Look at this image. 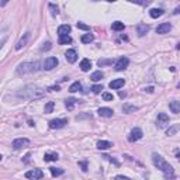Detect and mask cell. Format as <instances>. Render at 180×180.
<instances>
[{
    "label": "cell",
    "mask_w": 180,
    "mask_h": 180,
    "mask_svg": "<svg viewBox=\"0 0 180 180\" xmlns=\"http://www.w3.org/2000/svg\"><path fill=\"white\" fill-rule=\"evenodd\" d=\"M125 84V80L124 79H114L112 82H110V89H112V90H118V89H121V87Z\"/></svg>",
    "instance_id": "obj_15"
},
{
    "label": "cell",
    "mask_w": 180,
    "mask_h": 180,
    "mask_svg": "<svg viewBox=\"0 0 180 180\" xmlns=\"http://www.w3.org/2000/svg\"><path fill=\"white\" fill-rule=\"evenodd\" d=\"M177 87H179V89H180V83H179V86H177Z\"/></svg>",
    "instance_id": "obj_50"
},
{
    "label": "cell",
    "mask_w": 180,
    "mask_h": 180,
    "mask_svg": "<svg viewBox=\"0 0 180 180\" xmlns=\"http://www.w3.org/2000/svg\"><path fill=\"white\" fill-rule=\"evenodd\" d=\"M101 97H103V100H106V101H112V100H114V96H112L111 93H108V92H104L103 94H101Z\"/></svg>",
    "instance_id": "obj_34"
},
{
    "label": "cell",
    "mask_w": 180,
    "mask_h": 180,
    "mask_svg": "<svg viewBox=\"0 0 180 180\" xmlns=\"http://www.w3.org/2000/svg\"><path fill=\"white\" fill-rule=\"evenodd\" d=\"M90 90H92L93 93H96V94H97V93H100L101 90H103V86H101V84H94V86L90 87Z\"/></svg>",
    "instance_id": "obj_36"
},
{
    "label": "cell",
    "mask_w": 180,
    "mask_h": 180,
    "mask_svg": "<svg viewBox=\"0 0 180 180\" xmlns=\"http://www.w3.org/2000/svg\"><path fill=\"white\" fill-rule=\"evenodd\" d=\"M114 180H129V179H128V177H125V176H122V174H118V176H115Z\"/></svg>",
    "instance_id": "obj_42"
},
{
    "label": "cell",
    "mask_w": 180,
    "mask_h": 180,
    "mask_svg": "<svg viewBox=\"0 0 180 180\" xmlns=\"http://www.w3.org/2000/svg\"><path fill=\"white\" fill-rule=\"evenodd\" d=\"M174 155H176V159H177V160H180V149H176Z\"/></svg>",
    "instance_id": "obj_43"
},
{
    "label": "cell",
    "mask_w": 180,
    "mask_h": 180,
    "mask_svg": "<svg viewBox=\"0 0 180 180\" xmlns=\"http://www.w3.org/2000/svg\"><path fill=\"white\" fill-rule=\"evenodd\" d=\"M76 27L79 28V30H83V31H90V27L87 24H84V22H82V21H79L78 24H76Z\"/></svg>",
    "instance_id": "obj_35"
},
{
    "label": "cell",
    "mask_w": 180,
    "mask_h": 180,
    "mask_svg": "<svg viewBox=\"0 0 180 180\" xmlns=\"http://www.w3.org/2000/svg\"><path fill=\"white\" fill-rule=\"evenodd\" d=\"M148 31H149V25L148 24H142V22H141V24L137 25V34L139 37H143L145 34H148Z\"/></svg>",
    "instance_id": "obj_18"
},
{
    "label": "cell",
    "mask_w": 180,
    "mask_h": 180,
    "mask_svg": "<svg viewBox=\"0 0 180 180\" xmlns=\"http://www.w3.org/2000/svg\"><path fill=\"white\" fill-rule=\"evenodd\" d=\"M169 108H170L172 112L179 114V112H180V101H177V100L170 101V103H169Z\"/></svg>",
    "instance_id": "obj_21"
},
{
    "label": "cell",
    "mask_w": 180,
    "mask_h": 180,
    "mask_svg": "<svg viewBox=\"0 0 180 180\" xmlns=\"http://www.w3.org/2000/svg\"><path fill=\"white\" fill-rule=\"evenodd\" d=\"M70 25L69 24H62V25H59L58 27V35L59 37H63V35H68V34L70 32Z\"/></svg>",
    "instance_id": "obj_16"
},
{
    "label": "cell",
    "mask_w": 180,
    "mask_h": 180,
    "mask_svg": "<svg viewBox=\"0 0 180 180\" xmlns=\"http://www.w3.org/2000/svg\"><path fill=\"white\" fill-rule=\"evenodd\" d=\"M79 166L82 168L83 172H87V162H79Z\"/></svg>",
    "instance_id": "obj_39"
},
{
    "label": "cell",
    "mask_w": 180,
    "mask_h": 180,
    "mask_svg": "<svg viewBox=\"0 0 180 180\" xmlns=\"http://www.w3.org/2000/svg\"><path fill=\"white\" fill-rule=\"evenodd\" d=\"M125 96H127V93H125V92H120V97H121V98H124Z\"/></svg>",
    "instance_id": "obj_47"
},
{
    "label": "cell",
    "mask_w": 180,
    "mask_h": 180,
    "mask_svg": "<svg viewBox=\"0 0 180 180\" xmlns=\"http://www.w3.org/2000/svg\"><path fill=\"white\" fill-rule=\"evenodd\" d=\"M96 146H97V149H100V151H106V149L111 148L112 142H110V141H98V142L96 143Z\"/></svg>",
    "instance_id": "obj_20"
},
{
    "label": "cell",
    "mask_w": 180,
    "mask_h": 180,
    "mask_svg": "<svg viewBox=\"0 0 180 180\" xmlns=\"http://www.w3.org/2000/svg\"><path fill=\"white\" fill-rule=\"evenodd\" d=\"M49 172L53 177H58V176H61V174L65 173V170L62 168H49Z\"/></svg>",
    "instance_id": "obj_28"
},
{
    "label": "cell",
    "mask_w": 180,
    "mask_h": 180,
    "mask_svg": "<svg viewBox=\"0 0 180 180\" xmlns=\"http://www.w3.org/2000/svg\"><path fill=\"white\" fill-rule=\"evenodd\" d=\"M152 162H153V165L163 173V176H165L166 180L174 179V170H173V168H172V165H169L159 153H156V152L152 153Z\"/></svg>",
    "instance_id": "obj_2"
},
{
    "label": "cell",
    "mask_w": 180,
    "mask_h": 180,
    "mask_svg": "<svg viewBox=\"0 0 180 180\" xmlns=\"http://www.w3.org/2000/svg\"><path fill=\"white\" fill-rule=\"evenodd\" d=\"M28 145H30V139H28V138H17V139H14L13 142H11V148L16 149V151L25 148V146H28Z\"/></svg>",
    "instance_id": "obj_5"
},
{
    "label": "cell",
    "mask_w": 180,
    "mask_h": 180,
    "mask_svg": "<svg viewBox=\"0 0 180 180\" xmlns=\"http://www.w3.org/2000/svg\"><path fill=\"white\" fill-rule=\"evenodd\" d=\"M138 110L137 106H131V104H124L122 106V111L125 114H131V112H135Z\"/></svg>",
    "instance_id": "obj_24"
},
{
    "label": "cell",
    "mask_w": 180,
    "mask_h": 180,
    "mask_svg": "<svg viewBox=\"0 0 180 180\" xmlns=\"http://www.w3.org/2000/svg\"><path fill=\"white\" fill-rule=\"evenodd\" d=\"M53 107H55V103H53V101H48V103L45 104V108H44L45 114H49V112H52L53 111Z\"/></svg>",
    "instance_id": "obj_32"
},
{
    "label": "cell",
    "mask_w": 180,
    "mask_h": 180,
    "mask_svg": "<svg viewBox=\"0 0 180 180\" xmlns=\"http://www.w3.org/2000/svg\"><path fill=\"white\" fill-rule=\"evenodd\" d=\"M90 68H92V62H90V59H87V58L82 59V62H80V69L83 70V72H89Z\"/></svg>",
    "instance_id": "obj_22"
},
{
    "label": "cell",
    "mask_w": 180,
    "mask_h": 180,
    "mask_svg": "<svg viewBox=\"0 0 180 180\" xmlns=\"http://www.w3.org/2000/svg\"><path fill=\"white\" fill-rule=\"evenodd\" d=\"M97 112L100 117H106V118L112 117V114H114V111H112L110 107H100V108L97 110Z\"/></svg>",
    "instance_id": "obj_14"
},
{
    "label": "cell",
    "mask_w": 180,
    "mask_h": 180,
    "mask_svg": "<svg viewBox=\"0 0 180 180\" xmlns=\"http://www.w3.org/2000/svg\"><path fill=\"white\" fill-rule=\"evenodd\" d=\"M176 48H177V49H180V42H179V44L176 45Z\"/></svg>",
    "instance_id": "obj_49"
},
{
    "label": "cell",
    "mask_w": 180,
    "mask_h": 180,
    "mask_svg": "<svg viewBox=\"0 0 180 180\" xmlns=\"http://www.w3.org/2000/svg\"><path fill=\"white\" fill-rule=\"evenodd\" d=\"M97 65H98L100 68L107 66V65H112V59H98V61H97Z\"/></svg>",
    "instance_id": "obj_33"
},
{
    "label": "cell",
    "mask_w": 180,
    "mask_h": 180,
    "mask_svg": "<svg viewBox=\"0 0 180 180\" xmlns=\"http://www.w3.org/2000/svg\"><path fill=\"white\" fill-rule=\"evenodd\" d=\"M48 90H49V92H58V90H61V87L59 86H51V87H48Z\"/></svg>",
    "instance_id": "obj_41"
},
{
    "label": "cell",
    "mask_w": 180,
    "mask_h": 180,
    "mask_svg": "<svg viewBox=\"0 0 180 180\" xmlns=\"http://www.w3.org/2000/svg\"><path fill=\"white\" fill-rule=\"evenodd\" d=\"M28 38H30V32H25L24 35L21 37V38L18 39V42L16 44V49L17 51H20V49H22V48L27 45V42H28Z\"/></svg>",
    "instance_id": "obj_12"
},
{
    "label": "cell",
    "mask_w": 180,
    "mask_h": 180,
    "mask_svg": "<svg viewBox=\"0 0 180 180\" xmlns=\"http://www.w3.org/2000/svg\"><path fill=\"white\" fill-rule=\"evenodd\" d=\"M56 65H58V58H55V56H48L44 61V68H42V69L52 70L53 68H56Z\"/></svg>",
    "instance_id": "obj_8"
},
{
    "label": "cell",
    "mask_w": 180,
    "mask_h": 180,
    "mask_svg": "<svg viewBox=\"0 0 180 180\" xmlns=\"http://www.w3.org/2000/svg\"><path fill=\"white\" fill-rule=\"evenodd\" d=\"M65 58H66V61L69 62V63H75V62L78 61V52H76L75 49H68L66 52H65Z\"/></svg>",
    "instance_id": "obj_11"
},
{
    "label": "cell",
    "mask_w": 180,
    "mask_h": 180,
    "mask_svg": "<svg viewBox=\"0 0 180 180\" xmlns=\"http://www.w3.org/2000/svg\"><path fill=\"white\" fill-rule=\"evenodd\" d=\"M28 125H30V127H34V125H35V122H34V121H31V120H28Z\"/></svg>",
    "instance_id": "obj_48"
},
{
    "label": "cell",
    "mask_w": 180,
    "mask_h": 180,
    "mask_svg": "<svg viewBox=\"0 0 180 180\" xmlns=\"http://www.w3.org/2000/svg\"><path fill=\"white\" fill-rule=\"evenodd\" d=\"M145 92H148V93H153V87H146Z\"/></svg>",
    "instance_id": "obj_45"
},
{
    "label": "cell",
    "mask_w": 180,
    "mask_h": 180,
    "mask_svg": "<svg viewBox=\"0 0 180 180\" xmlns=\"http://www.w3.org/2000/svg\"><path fill=\"white\" fill-rule=\"evenodd\" d=\"M66 124H68L66 118H55V120L49 121V128L51 129H59V128H63Z\"/></svg>",
    "instance_id": "obj_7"
},
{
    "label": "cell",
    "mask_w": 180,
    "mask_h": 180,
    "mask_svg": "<svg viewBox=\"0 0 180 180\" xmlns=\"http://www.w3.org/2000/svg\"><path fill=\"white\" fill-rule=\"evenodd\" d=\"M39 70V62H22L17 66V75H27V73H34Z\"/></svg>",
    "instance_id": "obj_3"
},
{
    "label": "cell",
    "mask_w": 180,
    "mask_h": 180,
    "mask_svg": "<svg viewBox=\"0 0 180 180\" xmlns=\"http://www.w3.org/2000/svg\"><path fill=\"white\" fill-rule=\"evenodd\" d=\"M172 30V24L170 22H162L156 27V32L158 34H168Z\"/></svg>",
    "instance_id": "obj_13"
},
{
    "label": "cell",
    "mask_w": 180,
    "mask_h": 180,
    "mask_svg": "<svg viewBox=\"0 0 180 180\" xmlns=\"http://www.w3.org/2000/svg\"><path fill=\"white\" fill-rule=\"evenodd\" d=\"M30 156H31V153H27L24 156V163H28V160H30Z\"/></svg>",
    "instance_id": "obj_44"
},
{
    "label": "cell",
    "mask_w": 180,
    "mask_h": 180,
    "mask_svg": "<svg viewBox=\"0 0 180 180\" xmlns=\"http://www.w3.org/2000/svg\"><path fill=\"white\" fill-rule=\"evenodd\" d=\"M44 177V173H42L41 169H32V170H28L25 173V179L28 180H39Z\"/></svg>",
    "instance_id": "obj_6"
},
{
    "label": "cell",
    "mask_w": 180,
    "mask_h": 180,
    "mask_svg": "<svg viewBox=\"0 0 180 180\" xmlns=\"http://www.w3.org/2000/svg\"><path fill=\"white\" fill-rule=\"evenodd\" d=\"M103 78H104V73L101 72V70H97V72H93V73H92V76H90V79H92L93 82H98V80H101Z\"/></svg>",
    "instance_id": "obj_27"
},
{
    "label": "cell",
    "mask_w": 180,
    "mask_h": 180,
    "mask_svg": "<svg viewBox=\"0 0 180 180\" xmlns=\"http://www.w3.org/2000/svg\"><path fill=\"white\" fill-rule=\"evenodd\" d=\"M179 13H180V6L174 8V11H173V14H179Z\"/></svg>",
    "instance_id": "obj_46"
},
{
    "label": "cell",
    "mask_w": 180,
    "mask_h": 180,
    "mask_svg": "<svg viewBox=\"0 0 180 180\" xmlns=\"http://www.w3.org/2000/svg\"><path fill=\"white\" fill-rule=\"evenodd\" d=\"M179 129H180V124H173V125H170L168 129H166V135H168V137H172V135H174Z\"/></svg>",
    "instance_id": "obj_23"
},
{
    "label": "cell",
    "mask_w": 180,
    "mask_h": 180,
    "mask_svg": "<svg viewBox=\"0 0 180 180\" xmlns=\"http://www.w3.org/2000/svg\"><path fill=\"white\" fill-rule=\"evenodd\" d=\"M45 96V90L35 84H27L22 89L17 92V97L24 98V100H34V98H41Z\"/></svg>",
    "instance_id": "obj_1"
},
{
    "label": "cell",
    "mask_w": 180,
    "mask_h": 180,
    "mask_svg": "<svg viewBox=\"0 0 180 180\" xmlns=\"http://www.w3.org/2000/svg\"><path fill=\"white\" fill-rule=\"evenodd\" d=\"M58 42H59V45H66V44H70V42H72V38H70L69 35H63V37H59Z\"/></svg>",
    "instance_id": "obj_31"
},
{
    "label": "cell",
    "mask_w": 180,
    "mask_h": 180,
    "mask_svg": "<svg viewBox=\"0 0 180 180\" xmlns=\"http://www.w3.org/2000/svg\"><path fill=\"white\" fill-rule=\"evenodd\" d=\"M80 90H82V83H80V82H75V83H72V84H70V87H69L70 93H76V92H80Z\"/></svg>",
    "instance_id": "obj_29"
},
{
    "label": "cell",
    "mask_w": 180,
    "mask_h": 180,
    "mask_svg": "<svg viewBox=\"0 0 180 180\" xmlns=\"http://www.w3.org/2000/svg\"><path fill=\"white\" fill-rule=\"evenodd\" d=\"M169 121H170V118H169V115L166 114V112H159L158 118H156V125L159 127V128H163L165 125L169 124Z\"/></svg>",
    "instance_id": "obj_9"
},
{
    "label": "cell",
    "mask_w": 180,
    "mask_h": 180,
    "mask_svg": "<svg viewBox=\"0 0 180 180\" xmlns=\"http://www.w3.org/2000/svg\"><path fill=\"white\" fill-rule=\"evenodd\" d=\"M163 14H165L163 8H151V10H149V16H151L152 18H159Z\"/></svg>",
    "instance_id": "obj_19"
},
{
    "label": "cell",
    "mask_w": 180,
    "mask_h": 180,
    "mask_svg": "<svg viewBox=\"0 0 180 180\" xmlns=\"http://www.w3.org/2000/svg\"><path fill=\"white\" fill-rule=\"evenodd\" d=\"M82 42H83V44H90V42H93L94 41V35H93V34H83V35H82Z\"/></svg>",
    "instance_id": "obj_26"
},
{
    "label": "cell",
    "mask_w": 180,
    "mask_h": 180,
    "mask_svg": "<svg viewBox=\"0 0 180 180\" xmlns=\"http://www.w3.org/2000/svg\"><path fill=\"white\" fill-rule=\"evenodd\" d=\"M128 65H129V59L127 58V56H122V58H120L117 62H115V68H114V69L120 72V70L127 69V66H128Z\"/></svg>",
    "instance_id": "obj_10"
},
{
    "label": "cell",
    "mask_w": 180,
    "mask_h": 180,
    "mask_svg": "<svg viewBox=\"0 0 180 180\" xmlns=\"http://www.w3.org/2000/svg\"><path fill=\"white\" fill-rule=\"evenodd\" d=\"M78 103V100L76 98H66L65 100V106H66V108L69 110V111H72L73 108H75V104Z\"/></svg>",
    "instance_id": "obj_25"
},
{
    "label": "cell",
    "mask_w": 180,
    "mask_h": 180,
    "mask_svg": "<svg viewBox=\"0 0 180 180\" xmlns=\"http://www.w3.org/2000/svg\"><path fill=\"white\" fill-rule=\"evenodd\" d=\"M59 159V155L56 152H47L44 155V160L45 162H56Z\"/></svg>",
    "instance_id": "obj_17"
},
{
    "label": "cell",
    "mask_w": 180,
    "mask_h": 180,
    "mask_svg": "<svg viewBox=\"0 0 180 180\" xmlns=\"http://www.w3.org/2000/svg\"><path fill=\"white\" fill-rule=\"evenodd\" d=\"M48 6H49V8L52 10V11H51V13H52V16H58V13H59V11H58V7H56L53 3H49Z\"/></svg>",
    "instance_id": "obj_37"
},
{
    "label": "cell",
    "mask_w": 180,
    "mask_h": 180,
    "mask_svg": "<svg viewBox=\"0 0 180 180\" xmlns=\"http://www.w3.org/2000/svg\"><path fill=\"white\" fill-rule=\"evenodd\" d=\"M111 28L114 31H122L124 28H125V25H124V22H121V21H114L111 24Z\"/></svg>",
    "instance_id": "obj_30"
},
{
    "label": "cell",
    "mask_w": 180,
    "mask_h": 180,
    "mask_svg": "<svg viewBox=\"0 0 180 180\" xmlns=\"http://www.w3.org/2000/svg\"><path fill=\"white\" fill-rule=\"evenodd\" d=\"M142 137H143L142 129H141L139 127H135V128H132L131 132H129L128 141H129V142H137V141H139Z\"/></svg>",
    "instance_id": "obj_4"
},
{
    "label": "cell",
    "mask_w": 180,
    "mask_h": 180,
    "mask_svg": "<svg viewBox=\"0 0 180 180\" xmlns=\"http://www.w3.org/2000/svg\"><path fill=\"white\" fill-rule=\"evenodd\" d=\"M103 158H104V159H107V160H110V162H112L115 166H120V162H118V160H115V159H112V158L108 156V155H103Z\"/></svg>",
    "instance_id": "obj_38"
},
{
    "label": "cell",
    "mask_w": 180,
    "mask_h": 180,
    "mask_svg": "<svg viewBox=\"0 0 180 180\" xmlns=\"http://www.w3.org/2000/svg\"><path fill=\"white\" fill-rule=\"evenodd\" d=\"M51 49V42H45L44 47H41V51H48Z\"/></svg>",
    "instance_id": "obj_40"
}]
</instances>
